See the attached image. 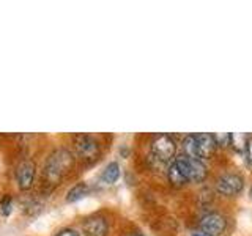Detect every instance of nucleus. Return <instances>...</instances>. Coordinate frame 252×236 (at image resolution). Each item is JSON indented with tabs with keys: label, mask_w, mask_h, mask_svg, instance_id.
Instances as JSON below:
<instances>
[{
	"label": "nucleus",
	"mask_w": 252,
	"mask_h": 236,
	"mask_svg": "<svg viewBox=\"0 0 252 236\" xmlns=\"http://www.w3.org/2000/svg\"><path fill=\"white\" fill-rule=\"evenodd\" d=\"M192 236H207V235H202V233H195V235H192Z\"/></svg>",
	"instance_id": "obj_17"
},
{
	"label": "nucleus",
	"mask_w": 252,
	"mask_h": 236,
	"mask_svg": "<svg viewBox=\"0 0 252 236\" xmlns=\"http://www.w3.org/2000/svg\"><path fill=\"white\" fill-rule=\"evenodd\" d=\"M89 192H90V186L84 183V181H81V183H76L74 186L69 187L65 200L68 203H74V202H79L81 199H84L85 195H89Z\"/></svg>",
	"instance_id": "obj_10"
},
{
	"label": "nucleus",
	"mask_w": 252,
	"mask_h": 236,
	"mask_svg": "<svg viewBox=\"0 0 252 236\" xmlns=\"http://www.w3.org/2000/svg\"><path fill=\"white\" fill-rule=\"evenodd\" d=\"M249 195H251V199H252V187H251V191H249Z\"/></svg>",
	"instance_id": "obj_19"
},
{
	"label": "nucleus",
	"mask_w": 252,
	"mask_h": 236,
	"mask_svg": "<svg viewBox=\"0 0 252 236\" xmlns=\"http://www.w3.org/2000/svg\"><path fill=\"white\" fill-rule=\"evenodd\" d=\"M129 236H144V235H139V233H134V235H129Z\"/></svg>",
	"instance_id": "obj_18"
},
{
	"label": "nucleus",
	"mask_w": 252,
	"mask_h": 236,
	"mask_svg": "<svg viewBox=\"0 0 252 236\" xmlns=\"http://www.w3.org/2000/svg\"><path fill=\"white\" fill-rule=\"evenodd\" d=\"M251 136H246L243 132H232L230 134V147L238 153H244L246 151L248 142H249Z\"/></svg>",
	"instance_id": "obj_12"
},
{
	"label": "nucleus",
	"mask_w": 252,
	"mask_h": 236,
	"mask_svg": "<svg viewBox=\"0 0 252 236\" xmlns=\"http://www.w3.org/2000/svg\"><path fill=\"white\" fill-rule=\"evenodd\" d=\"M207 175V165L200 159L188 157L185 154L177 156L169 164L167 169V178L173 186H183L186 183H202Z\"/></svg>",
	"instance_id": "obj_1"
},
{
	"label": "nucleus",
	"mask_w": 252,
	"mask_h": 236,
	"mask_svg": "<svg viewBox=\"0 0 252 236\" xmlns=\"http://www.w3.org/2000/svg\"><path fill=\"white\" fill-rule=\"evenodd\" d=\"M218 147H227L230 145V134H215Z\"/></svg>",
	"instance_id": "obj_14"
},
{
	"label": "nucleus",
	"mask_w": 252,
	"mask_h": 236,
	"mask_svg": "<svg viewBox=\"0 0 252 236\" xmlns=\"http://www.w3.org/2000/svg\"><path fill=\"white\" fill-rule=\"evenodd\" d=\"M150 148H152V156L156 161L172 162L175 159L177 144L169 134H158V136H155L152 144H150Z\"/></svg>",
	"instance_id": "obj_3"
},
{
	"label": "nucleus",
	"mask_w": 252,
	"mask_h": 236,
	"mask_svg": "<svg viewBox=\"0 0 252 236\" xmlns=\"http://www.w3.org/2000/svg\"><path fill=\"white\" fill-rule=\"evenodd\" d=\"M73 145L77 156L85 161L96 159L101 149L98 139L94 136H90V134H77L73 139Z\"/></svg>",
	"instance_id": "obj_4"
},
{
	"label": "nucleus",
	"mask_w": 252,
	"mask_h": 236,
	"mask_svg": "<svg viewBox=\"0 0 252 236\" xmlns=\"http://www.w3.org/2000/svg\"><path fill=\"white\" fill-rule=\"evenodd\" d=\"M195 136V147H197V157L208 159L216 151L218 144L215 139V134H194Z\"/></svg>",
	"instance_id": "obj_9"
},
{
	"label": "nucleus",
	"mask_w": 252,
	"mask_h": 236,
	"mask_svg": "<svg viewBox=\"0 0 252 236\" xmlns=\"http://www.w3.org/2000/svg\"><path fill=\"white\" fill-rule=\"evenodd\" d=\"M244 161H246L248 169H252V137H249L246 151H244Z\"/></svg>",
	"instance_id": "obj_15"
},
{
	"label": "nucleus",
	"mask_w": 252,
	"mask_h": 236,
	"mask_svg": "<svg viewBox=\"0 0 252 236\" xmlns=\"http://www.w3.org/2000/svg\"><path fill=\"white\" fill-rule=\"evenodd\" d=\"M73 165V156L69 154L68 149L57 148L47 156L43 169V181L47 187H54L60 184L63 177Z\"/></svg>",
	"instance_id": "obj_2"
},
{
	"label": "nucleus",
	"mask_w": 252,
	"mask_h": 236,
	"mask_svg": "<svg viewBox=\"0 0 252 236\" xmlns=\"http://www.w3.org/2000/svg\"><path fill=\"white\" fill-rule=\"evenodd\" d=\"M82 232L85 236H107L109 222L104 216L93 214L82 222Z\"/></svg>",
	"instance_id": "obj_8"
},
{
	"label": "nucleus",
	"mask_w": 252,
	"mask_h": 236,
	"mask_svg": "<svg viewBox=\"0 0 252 236\" xmlns=\"http://www.w3.org/2000/svg\"><path fill=\"white\" fill-rule=\"evenodd\" d=\"M244 187V178L236 172H227L216 181V191L224 197L238 195Z\"/></svg>",
	"instance_id": "obj_5"
},
{
	"label": "nucleus",
	"mask_w": 252,
	"mask_h": 236,
	"mask_svg": "<svg viewBox=\"0 0 252 236\" xmlns=\"http://www.w3.org/2000/svg\"><path fill=\"white\" fill-rule=\"evenodd\" d=\"M54 236H81L79 235L77 230H74V228H71V227H65V228H60L59 232H55Z\"/></svg>",
	"instance_id": "obj_16"
},
{
	"label": "nucleus",
	"mask_w": 252,
	"mask_h": 236,
	"mask_svg": "<svg viewBox=\"0 0 252 236\" xmlns=\"http://www.w3.org/2000/svg\"><path fill=\"white\" fill-rule=\"evenodd\" d=\"M35 175H36V165L33 161L26 159L16 167L14 177L21 191H29V189H32V186L35 183Z\"/></svg>",
	"instance_id": "obj_7"
},
{
	"label": "nucleus",
	"mask_w": 252,
	"mask_h": 236,
	"mask_svg": "<svg viewBox=\"0 0 252 236\" xmlns=\"http://www.w3.org/2000/svg\"><path fill=\"white\" fill-rule=\"evenodd\" d=\"M120 165H118V162H109L104 170H102L101 173V181L102 183H106V184H114L117 183V179L120 178Z\"/></svg>",
	"instance_id": "obj_11"
},
{
	"label": "nucleus",
	"mask_w": 252,
	"mask_h": 236,
	"mask_svg": "<svg viewBox=\"0 0 252 236\" xmlns=\"http://www.w3.org/2000/svg\"><path fill=\"white\" fill-rule=\"evenodd\" d=\"M13 208H14V202L11 195L0 197V216L8 217L13 212Z\"/></svg>",
	"instance_id": "obj_13"
},
{
	"label": "nucleus",
	"mask_w": 252,
	"mask_h": 236,
	"mask_svg": "<svg viewBox=\"0 0 252 236\" xmlns=\"http://www.w3.org/2000/svg\"><path fill=\"white\" fill-rule=\"evenodd\" d=\"M199 227L202 233H205L207 236H219L225 232L227 219L222 214H219V212H208V214H205L200 219Z\"/></svg>",
	"instance_id": "obj_6"
}]
</instances>
